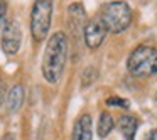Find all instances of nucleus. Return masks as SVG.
I'll return each instance as SVG.
<instances>
[{
  "label": "nucleus",
  "mask_w": 157,
  "mask_h": 140,
  "mask_svg": "<svg viewBox=\"0 0 157 140\" xmlns=\"http://www.w3.org/2000/svg\"><path fill=\"white\" fill-rule=\"evenodd\" d=\"M106 105L108 106H120V108H128V100H123L120 96H110L106 98Z\"/></svg>",
  "instance_id": "obj_11"
},
{
  "label": "nucleus",
  "mask_w": 157,
  "mask_h": 140,
  "mask_svg": "<svg viewBox=\"0 0 157 140\" xmlns=\"http://www.w3.org/2000/svg\"><path fill=\"white\" fill-rule=\"evenodd\" d=\"M68 59V37L64 32H56L49 37L42 58V76L48 83L56 85L61 79Z\"/></svg>",
  "instance_id": "obj_1"
},
{
  "label": "nucleus",
  "mask_w": 157,
  "mask_h": 140,
  "mask_svg": "<svg viewBox=\"0 0 157 140\" xmlns=\"http://www.w3.org/2000/svg\"><path fill=\"white\" fill-rule=\"evenodd\" d=\"M52 0H34L31 10V34L34 41L41 42L48 37L52 21Z\"/></svg>",
  "instance_id": "obj_4"
},
{
  "label": "nucleus",
  "mask_w": 157,
  "mask_h": 140,
  "mask_svg": "<svg viewBox=\"0 0 157 140\" xmlns=\"http://www.w3.org/2000/svg\"><path fill=\"white\" fill-rule=\"evenodd\" d=\"M5 12H7V2H5V0H0V24L4 22Z\"/></svg>",
  "instance_id": "obj_12"
},
{
  "label": "nucleus",
  "mask_w": 157,
  "mask_h": 140,
  "mask_svg": "<svg viewBox=\"0 0 157 140\" xmlns=\"http://www.w3.org/2000/svg\"><path fill=\"white\" fill-rule=\"evenodd\" d=\"M118 127L120 133L125 140H135V132H137V127H139V122H137L135 116L132 115H122L118 118Z\"/></svg>",
  "instance_id": "obj_8"
},
{
  "label": "nucleus",
  "mask_w": 157,
  "mask_h": 140,
  "mask_svg": "<svg viewBox=\"0 0 157 140\" xmlns=\"http://www.w3.org/2000/svg\"><path fill=\"white\" fill-rule=\"evenodd\" d=\"M113 127H115L113 116L110 115L108 112H103L101 115H100V120H98V137L100 138H106V137L112 133Z\"/></svg>",
  "instance_id": "obj_10"
},
{
  "label": "nucleus",
  "mask_w": 157,
  "mask_h": 140,
  "mask_svg": "<svg viewBox=\"0 0 157 140\" xmlns=\"http://www.w3.org/2000/svg\"><path fill=\"white\" fill-rule=\"evenodd\" d=\"M100 19L105 24L108 32L120 34L125 29H128V25L132 24V10H130L127 2L115 0V2H110V4H106L101 9Z\"/></svg>",
  "instance_id": "obj_3"
},
{
  "label": "nucleus",
  "mask_w": 157,
  "mask_h": 140,
  "mask_svg": "<svg viewBox=\"0 0 157 140\" xmlns=\"http://www.w3.org/2000/svg\"><path fill=\"white\" fill-rule=\"evenodd\" d=\"M4 98H7V95H5V85H4V81H0V105L4 103Z\"/></svg>",
  "instance_id": "obj_13"
},
{
  "label": "nucleus",
  "mask_w": 157,
  "mask_h": 140,
  "mask_svg": "<svg viewBox=\"0 0 157 140\" xmlns=\"http://www.w3.org/2000/svg\"><path fill=\"white\" fill-rule=\"evenodd\" d=\"M127 69L135 78H149L157 73V49L152 46H137L127 59Z\"/></svg>",
  "instance_id": "obj_2"
},
{
  "label": "nucleus",
  "mask_w": 157,
  "mask_h": 140,
  "mask_svg": "<svg viewBox=\"0 0 157 140\" xmlns=\"http://www.w3.org/2000/svg\"><path fill=\"white\" fill-rule=\"evenodd\" d=\"M106 27L101 22V19H93L83 29V34H85V42L90 49H98L103 44L106 37Z\"/></svg>",
  "instance_id": "obj_6"
},
{
  "label": "nucleus",
  "mask_w": 157,
  "mask_h": 140,
  "mask_svg": "<svg viewBox=\"0 0 157 140\" xmlns=\"http://www.w3.org/2000/svg\"><path fill=\"white\" fill-rule=\"evenodd\" d=\"M155 101H157V93H155Z\"/></svg>",
  "instance_id": "obj_15"
},
{
  "label": "nucleus",
  "mask_w": 157,
  "mask_h": 140,
  "mask_svg": "<svg viewBox=\"0 0 157 140\" xmlns=\"http://www.w3.org/2000/svg\"><path fill=\"white\" fill-rule=\"evenodd\" d=\"M144 140H157V128L150 130V132L145 135V138H144Z\"/></svg>",
  "instance_id": "obj_14"
},
{
  "label": "nucleus",
  "mask_w": 157,
  "mask_h": 140,
  "mask_svg": "<svg viewBox=\"0 0 157 140\" xmlns=\"http://www.w3.org/2000/svg\"><path fill=\"white\" fill-rule=\"evenodd\" d=\"M2 51L9 56H14L19 52L21 49V42H22V29L21 24L14 19L7 21L4 24L2 29Z\"/></svg>",
  "instance_id": "obj_5"
},
{
  "label": "nucleus",
  "mask_w": 157,
  "mask_h": 140,
  "mask_svg": "<svg viewBox=\"0 0 157 140\" xmlns=\"http://www.w3.org/2000/svg\"><path fill=\"white\" fill-rule=\"evenodd\" d=\"M22 103H24V86L14 85L7 91V110L10 113H15L21 110Z\"/></svg>",
  "instance_id": "obj_9"
},
{
  "label": "nucleus",
  "mask_w": 157,
  "mask_h": 140,
  "mask_svg": "<svg viewBox=\"0 0 157 140\" xmlns=\"http://www.w3.org/2000/svg\"><path fill=\"white\" fill-rule=\"evenodd\" d=\"M71 140H93V123L88 113H83L81 116L76 118L73 125Z\"/></svg>",
  "instance_id": "obj_7"
}]
</instances>
